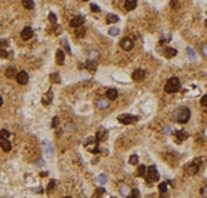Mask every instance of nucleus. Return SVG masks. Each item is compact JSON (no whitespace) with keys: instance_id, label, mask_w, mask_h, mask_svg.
I'll return each instance as SVG.
<instances>
[{"instance_id":"nucleus-30","label":"nucleus","mask_w":207,"mask_h":198,"mask_svg":"<svg viewBox=\"0 0 207 198\" xmlns=\"http://www.w3.org/2000/svg\"><path fill=\"white\" fill-rule=\"evenodd\" d=\"M159 191L162 192V194H164V192L167 191V183H160L159 184Z\"/></svg>"},{"instance_id":"nucleus-11","label":"nucleus","mask_w":207,"mask_h":198,"mask_svg":"<svg viewBox=\"0 0 207 198\" xmlns=\"http://www.w3.org/2000/svg\"><path fill=\"white\" fill-rule=\"evenodd\" d=\"M199 168H200V166H199V164H197V161H195V162H192V164L187 168V172H188L189 175H195V173L199 170Z\"/></svg>"},{"instance_id":"nucleus-46","label":"nucleus","mask_w":207,"mask_h":198,"mask_svg":"<svg viewBox=\"0 0 207 198\" xmlns=\"http://www.w3.org/2000/svg\"><path fill=\"white\" fill-rule=\"evenodd\" d=\"M86 143H87V144H93V143H95V139H88Z\"/></svg>"},{"instance_id":"nucleus-6","label":"nucleus","mask_w":207,"mask_h":198,"mask_svg":"<svg viewBox=\"0 0 207 198\" xmlns=\"http://www.w3.org/2000/svg\"><path fill=\"white\" fill-rule=\"evenodd\" d=\"M15 78H17V80H18L19 85H26V83H28V80H29V75L26 74L25 71H21V72H18Z\"/></svg>"},{"instance_id":"nucleus-26","label":"nucleus","mask_w":207,"mask_h":198,"mask_svg":"<svg viewBox=\"0 0 207 198\" xmlns=\"http://www.w3.org/2000/svg\"><path fill=\"white\" fill-rule=\"evenodd\" d=\"M109 35H111V36H118V35H119L120 33V29L119 28H116V26H112V28H111V29H109Z\"/></svg>"},{"instance_id":"nucleus-20","label":"nucleus","mask_w":207,"mask_h":198,"mask_svg":"<svg viewBox=\"0 0 207 198\" xmlns=\"http://www.w3.org/2000/svg\"><path fill=\"white\" fill-rule=\"evenodd\" d=\"M176 134H177V139H178V141H184L185 139H188V133H187L185 130H178Z\"/></svg>"},{"instance_id":"nucleus-14","label":"nucleus","mask_w":207,"mask_h":198,"mask_svg":"<svg viewBox=\"0 0 207 198\" xmlns=\"http://www.w3.org/2000/svg\"><path fill=\"white\" fill-rule=\"evenodd\" d=\"M55 60H57V64H58V65H62V64H64L65 54H64L62 50H57V53H55Z\"/></svg>"},{"instance_id":"nucleus-33","label":"nucleus","mask_w":207,"mask_h":198,"mask_svg":"<svg viewBox=\"0 0 207 198\" xmlns=\"http://www.w3.org/2000/svg\"><path fill=\"white\" fill-rule=\"evenodd\" d=\"M120 192H122L123 195H128V187H127V186H122V187H120Z\"/></svg>"},{"instance_id":"nucleus-38","label":"nucleus","mask_w":207,"mask_h":198,"mask_svg":"<svg viewBox=\"0 0 207 198\" xmlns=\"http://www.w3.org/2000/svg\"><path fill=\"white\" fill-rule=\"evenodd\" d=\"M200 104L203 105V107H207V94H204V96L202 97L200 100Z\"/></svg>"},{"instance_id":"nucleus-9","label":"nucleus","mask_w":207,"mask_h":198,"mask_svg":"<svg viewBox=\"0 0 207 198\" xmlns=\"http://www.w3.org/2000/svg\"><path fill=\"white\" fill-rule=\"evenodd\" d=\"M83 22H84V18L83 17H80V15H77V17H75V18L70 19V26H73V28H79V26L83 25Z\"/></svg>"},{"instance_id":"nucleus-40","label":"nucleus","mask_w":207,"mask_h":198,"mask_svg":"<svg viewBox=\"0 0 207 198\" xmlns=\"http://www.w3.org/2000/svg\"><path fill=\"white\" fill-rule=\"evenodd\" d=\"M90 8H91V11H94V13H98V11H100V7L97 6V4H91Z\"/></svg>"},{"instance_id":"nucleus-28","label":"nucleus","mask_w":207,"mask_h":198,"mask_svg":"<svg viewBox=\"0 0 207 198\" xmlns=\"http://www.w3.org/2000/svg\"><path fill=\"white\" fill-rule=\"evenodd\" d=\"M128 198H139V191H138L137 188H133L131 192H130V195Z\"/></svg>"},{"instance_id":"nucleus-49","label":"nucleus","mask_w":207,"mask_h":198,"mask_svg":"<svg viewBox=\"0 0 207 198\" xmlns=\"http://www.w3.org/2000/svg\"><path fill=\"white\" fill-rule=\"evenodd\" d=\"M64 198H72V197H64Z\"/></svg>"},{"instance_id":"nucleus-24","label":"nucleus","mask_w":207,"mask_h":198,"mask_svg":"<svg viewBox=\"0 0 207 198\" xmlns=\"http://www.w3.org/2000/svg\"><path fill=\"white\" fill-rule=\"evenodd\" d=\"M75 35H76V38H83V36L86 35V31H84V28H82V26H79V28H76V31H75Z\"/></svg>"},{"instance_id":"nucleus-15","label":"nucleus","mask_w":207,"mask_h":198,"mask_svg":"<svg viewBox=\"0 0 207 198\" xmlns=\"http://www.w3.org/2000/svg\"><path fill=\"white\" fill-rule=\"evenodd\" d=\"M0 147H1V150H3V151L8 153V151L11 150V147H13V146H11V143H10L8 140H0Z\"/></svg>"},{"instance_id":"nucleus-31","label":"nucleus","mask_w":207,"mask_h":198,"mask_svg":"<svg viewBox=\"0 0 207 198\" xmlns=\"http://www.w3.org/2000/svg\"><path fill=\"white\" fill-rule=\"evenodd\" d=\"M128 162H130V165H137L138 164V157L137 155H131V157H130V160H128Z\"/></svg>"},{"instance_id":"nucleus-13","label":"nucleus","mask_w":207,"mask_h":198,"mask_svg":"<svg viewBox=\"0 0 207 198\" xmlns=\"http://www.w3.org/2000/svg\"><path fill=\"white\" fill-rule=\"evenodd\" d=\"M108 137V134H107V130L105 129H102L101 128L98 132H97V137H95V140L97 141H104L105 139Z\"/></svg>"},{"instance_id":"nucleus-42","label":"nucleus","mask_w":207,"mask_h":198,"mask_svg":"<svg viewBox=\"0 0 207 198\" xmlns=\"http://www.w3.org/2000/svg\"><path fill=\"white\" fill-rule=\"evenodd\" d=\"M202 53H203L204 57H207V43L206 45H203V47H202Z\"/></svg>"},{"instance_id":"nucleus-39","label":"nucleus","mask_w":207,"mask_h":198,"mask_svg":"<svg viewBox=\"0 0 207 198\" xmlns=\"http://www.w3.org/2000/svg\"><path fill=\"white\" fill-rule=\"evenodd\" d=\"M8 46V42L7 40H0V49H6Z\"/></svg>"},{"instance_id":"nucleus-45","label":"nucleus","mask_w":207,"mask_h":198,"mask_svg":"<svg viewBox=\"0 0 207 198\" xmlns=\"http://www.w3.org/2000/svg\"><path fill=\"white\" fill-rule=\"evenodd\" d=\"M46 147H47V154H49V157H51V148H50V143H46Z\"/></svg>"},{"instance_id":"nucleus-51","label":"nucleus","mask_w":207,"mask_h":198,"mask_svg":"<svg viewBox=\"0 0 207 198\" xmlns=\"http://www.w3.org/2000/svg\"><path fill=\"white\" fill-rule=\"evenodd\" d=\"M112 198H116V197H112Z\"/></svg>"},{"instance_id":"nucleus-17","label":"nucleus","mask_w":207,"mask_h":198,"mask_svg":"<svg viewBox=\"0 0 207 198\" xmlns=\"http://www.w3.org/2000/svg\"><path fill=\"white\" fill-rule=\"evenodd\" d=\"M17 69H15V67H8L6 69V76L7 78H15L17 76Z\"/></svg>"},{"instance_id":"nucleus-12","label":"nucleus","mask_w":207,"mask_h":198,"mask_svg":"<svg viewBox=\"0 0 207 198\" xmlns=\"http://www.w3.org/2000/svg\"><path fill=\"white\" fill-rule=\"evenodd\" d=\"M137 7V0H126L124 1V8L127 11H133Z\"/></svg>"},{"instance_id":"nucleus-22","label":"nucleus","mask_w":207,"mask_h":198,"mask_svg":"<svg viewBox=\"0 0 207 198\" xmlns=\"http://www.w3.org/2000/svg\"><path fill=\"white\" fill-rule=\"evenodd\" d=\"M22 6L25 7L26 10H32L35 7V3H33V0H22Z\"/></svg>"},{"instance_id":"nucleus-23","label":"nucleus","mask_w":207,"mask_h":198,"mask_svg":"<svg viewBox=\"0 0 207 198\" xmlns=\"http://www.w3.org/2000/svg\"><path fill=\"white\" fill-rule=\"evenodd\" d=\"M8 137H10V132L6 129H1L0 130V140H8Z\"/></svg>"},{"instance_id":"nucleus-25","label":"nucleus","mask_w":207,"mask_h":198,"mask_svg":"<svg viewBox=\"0 0 207 198\" xmlns=\"http://www.w3.org/2000/svg\"><path fill=\"white\" fill-rule=\"evenodd\" d=\"M145 173H146V166L145 165H141V166H138V170H137V175L138 176H145Z\"/></svg>"},{"instance_id":"nucleus-10","label":"nucleus","mask_w":207,"mask_h":198,"mask_svg":"<svg viewBox=\"0 0 207 198\" xmlns=\"http://www.w3.org/2000/svg\"><path fill=\"white\" fill-rule=\"evenodd\" d=\"M109 104H111V100H108V98H104V97H101L100 100H97V107L100 109H105L109 107Z\"/></svg>"},{"instance_id":"nucleus-4","label":"nucleus","mask_w":207,"mask_h":198,"mask_svg":"<svg viewBox=\"0 0 207 198\" xmlns=\"http://www.w3.org/2000/svg\"><path fill=\"white\" fill-rule=\"evenodd\" d=\"M133 46H134V43H133V40L130 38H123L120 40V47L124 51H130L133 49Z\"/></svg>"},{"instance_id":"nucleus-1","label":"nucleus","mask_w":207,"mask_h":198,"mask_svg":"<svg viewBox=\"0 0 207 198\" xmlns=\"http://www.w3.org/2000/svg\"><path fill=\"white\" fill-rule=\"evenodd\" d=\"M180 89H181V82H180V79L176 76L170 78L169 80L166 82V85H164L166 93H176V91H178Z\"/></svg>"},{"instance_id":"nucleus-36","label":"nucleus","mask_w":207,"mask_h":198,"mask_svg":"<svg viewBox=\"0 0 207 198\" xmlns=\"http://www.w3.org/2000/svg\"><path fill=\"white\" fill-rule=\"evenodd\" d=\"M10 56L8 53H7V50H4V49H0V57L1 58H7Z\"/></svg>"},{"instance_id":"nucleus-35","label":"nucleus","mask_w":207,"mask_h":198,"mask_svg":"<svg viewBox=\"0 0 207 198\" xmlns=\"http://www.w3.org/2000/svg\"><path fill=\"white\" fill-rule=\"evenodd\" d=\"M49 19H50V22H53V24H55L57 22V17L54 13H50L49 14Z\"/></svg>"},{"instance_id":"nucleus-34","label":"nucleus","mask_w":207,"mask_h":198,"mask_svg":"<svg viewBox=\"0 0 207 198\" xmlns=\"http://www.w3.org/2000/svg\"><path fill=\"white\" fill-rule=\"evenodd\" d=\"M187 53L189 54V57L192 58V60H195V58H196V54H195V51L192 50L191 47H188V49H187Z\"/></svg>"},{"instance_id":"nucleus-37","label":"nucleus","mask_w":207,"mask_h":198,"mask_svg":"<svg viewBox=\"0 0 207 198\" xmlns=\"http://www.w3.org/2000/svg\"><path fill=\"white\" fill-rule=\"evenodd\" d=\"M107 176H105V175H101L100 177H98V182H100L101 184H104V183H107Z\"/></svg>"},{"instance_id":"nucleus-5","label":"nucleus","mask_w":207,"mask_h":198,"mask_svg":"<svg viewBox=\"0 0 207 198\" xmlns=\"http://www.w3.org/2000/svg\"><path fill=\"white\" fill-rule=\"evenodd\" d=\"M119 121L124 125H131V123H135L138 121V116H133V115H120Z\"/></svg>"},{"instance_id":"nucleus-27","label":"nucleus","mask_w":207,"mask_h":198,"mask_svg":"<svg viewBox=\"0 0 207 198\" xmlns=\"http://www.w3.org/2000/svg\"><path fill=\"white\" fill-rule=\"evenodd\" d=\"M98 57H100V54L97 51H91L88 56V61H95V60H98Z\"/></svg>"},{"instance_id":"nucleus-41","label":"nucleus","mask_w":207,"mask_h":198,"mask_svg":"<svg viewBox=\"0 0 207 198\" xmlns=\"http://www.w3.org/2000/svg\"><path fill=\"white\" fill-rule=\"evenodd\" d=\"M171 7H173V8H177V7H180V3H178V0H171Z\"/></svg>"},{"instance_id":"nucleus-8","label":"nucleus","mask_w":207,"mask_h":198,"mask_svg":"<svg viewBox=\"0 0 207 198\" xmlns=\"http://www.w3.org/2000/svg\"><path fill=\"white\" fill-rule=\"evenodd\" d=\"M33 36V31H32L31 26H26L22 29V32H21V38L24 39V40H29V39Z\"/></svg>"},{"instance_id":"nucleus-48","label":"nucleus","mask_w":207,"mask_h":198,"mask_svg":"<svg viewBox=\"0 0 207 198\" xmlns=\"http://www.w3.org/2000/svg\"><path fill=\"white\" fill-rule=\"evenodd\" d=\"M204 22H206V26H207V19H206V21H204Z\"/></svg>"},{"instance_id":"nucleus-47","label":"nucleus","mask_w":207,"mask_h":198,"mask_svg":"<svg viewBox=\"0 0 207 198\" xmlns=\"http://www.w3.org/2000/svg\"><path fill=\"white\" fill-rule=\"evenodd\" d=\"M1 105H3V97L0 96V107H1Z\"/></svg>"},{"instance_id":"nucleus-43","label":"nucleus","mask_w":207,"mask_h":198,"mask_svg":"<svg viewBox=\"0 0 207 198\" xmlns=\"http://www.w3.org/2000/svg\"><path fill=\"white\" fill-rule=\"evenodd\" d=\"M200 192H202V195H203V197H204V198H207V186H206V187H203V188H202V191H200Z\"/></svg>"},{"instance_id":"nucleus-32","label":"nucleus","mask_w":207,"mask_h":198,"mask_svg":"<svg viewBox=\"0 0 207 198\" xmlns=\"http://www.w3.org/2000/svg\"><path fill=\"white\" fill-rule=\"evenodd\" d=\"M54 187H55V182H54V180H51L50 183H49V186H47V191L49 192L53 191V190H54Z\"/></svg>"},{"instance_id":"nucleus-50","label":"nucleus","mask_w":207,"mask_h":198,"mask_svg":"<svg viewBox=\"0 0 207 198\" xmlns=\"http://www.w3.org/2000/svg\"><path fill=\"white\" fill-rule=\"evenodd\" d=\"M84 1H88V0H84Z\"/></svg>"},{"instance_id":"nucleus-29","label":"nucleus","mask_w":207,"mask_h":198,"mask_svg":"<svg viewBox=\"0 0 207 198\" xmlns=\"http://www.w3.org/2000/svg\"><path fill=\"white\" fill-rule=\"evenodd\" d=\"M51 80H53V82H55V83H59L61 82V79H59V74H51Z\"/></svg>"},{"instance_id":"nucleus-16","label":"nucleus","mask_w":207,"mask_h":198,"mask_svg":"<svg viewBox=\"0 0 207 198\" xmlns=\"http://www.w3.org/2000/svg\"><path fill=\"white\" fill-rule=\"evenodd\" d=\"M116 97H118V90L116 89H109L107 91V98L108 100H116Z\"/></svg>"},{"instance_id":"nucleus-44","label":"nucleus","mask_w":207,"mask_h":198,"mask_svg":"<svg viewBox=\"0 0 207 198\" xmlns=\"http://www.w3.org/2000/svg\"><path fill=\"white\" fill-rule=\"evenodd\" d=\"M58 122H59V119L58 118H53V128H55V126H58Z\"/></svg>"},{"instance_id":"nucleus-19","label":"nucleus","mask_w":207,"mask_h":198,"mask_svg":"<svg viewBox=\"0 0 207 198\" xmlns=\"http://www.w3.org/2000/svg\"><path fill=\"white\" fill-rule=\"evenodd\" d=\"M51 100H53V91H51V90H49V93H47L46 96H43V98H42V102L47 105V104H50V102H51Z\"/></svg>"},{"instance_id":"nucleus-7","label":"nucleus","mask_w":207,"mask_h":198,"mask_svg":"<svg viewBox=\"0 0 207 198\" xmlns=\"http://www.w3.org/2000/svg\"><path fill=\"white\" fill-rule=\"evenodd\" d=\"M133 80H135V82H141V80H144L145 78V72L144 69H135L133 72Z\"/></svg>"},{"instance_id":"nucleus-2","label":"nucleus","mask_w":207,"mask_h":198,"mask_svg":"<svg viewBox=\"0 0 207 198\" xmlns=\"http://www.w3.org/2000/svg\"><path fill=\"white\" fill-rule=\"evenodd\" d=\"M176 119L177 122H180V123H187L189 121V118H191V109L188 107H182L180 108L178 111L176 112Z\"/></svg>"},{"instance_id":"nucleus-21","label":"nucleus","mask_w":207,"mask_h":198,"mask_svg":"<svg viewBox=\"0 0 207 198\" xmlns=\"http://www.w3.org/2000/svg\"><path fill=\"white\" fill-rule=\"evenodd\" d=\"M118 21H119V17H118V15H115V14H108L107 15L108 24H115V22H118Z\"/></svg>"},{"instance_id":"nucleus-3","label":"nucleus","mask_w":207,"mask_h":198,"mask_svg":"<svg viewBox=\"0 0 207 198\" xmlns=\"http://www.w3.org/2000/svg\"><path fill=\"white\" fill-rule=\"evenodd\" d=\"M159 180V172L155 166H149L148 168V182H156Z\"/></svg>"},{"instance_id":"nucleus-18","label":"nucleus","mask_w":207,"mask_h":198,"mask_svg":"<svg viewBox=\"0 0 207 198\" xmlns=\"http://www.w3.org/2000/svg\"><path fill=\"white\" fill-rule=\"evenodd\" d=\"M164 54H166V57L167 58H173L174 56H177V50L176 49H173V47H166Z\"/></svg>"}]
</instances>
